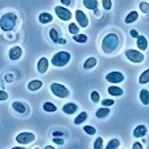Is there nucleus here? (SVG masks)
Returning <instances> with one entry per match:
<instances>
[{"instance_id": "nucleus-4", "label": "nucleus", "mask_w": 149, "mask_h": 149, "mask_svg": "<svg viewBox=\"0 0 149 149\" xmlns=\"http://www.w3.org/2000/svg\"><path fill=\"white\" fill-rule=\"evenodd\" d=\"M51 89V92L56 96V97H59V98H66L70 96V91L66 87H64L63 84L59 83H52L50 86Z\"/></svg>"}, {"instance_id": "nucleus-19", "label": "nucleus", "mask_w": 149, "mask_h": 149, "mask_svg": "<svg viewBox=\"0 0 149 149\" xmlns=\"http://www.w3.org/2000/svg\"><path fill=\"white\" fill-rule=\"evenodd\" d=\"M139 97H140V100H141V102H142L143 105H148L149 104V91L148 90L142 89V90L140 91Z\"/></svg>"}, {"instance_id": "nucleus-25", "label": "nucleus", "mask_w": 149, "mask_h": 149, "mask_svg": "<svg viewBox=\"0 0 149 149\" xmlns=\"http://www.w3.org/2000/svg\"><path fill=\"white\" fill-rule=\"evenodd\" d=\"M149 82V70H146L142 72V74L139 76V83L140 84H146Z\"/></svg>"}, {"instance_id": "nucleus-7", "label": "nucleus", "mask_w": 149, "mask_h": 149, "mask_svg": "<svg viewBox=\"0 0 149 149\" xmlns=\"http://www.w3.org/2000/svg\"><path fill=\"white\" fill-rule=\"evenodd\" d=\"M55 13L62 21H70L72 18V13L68 9H66L65 7H62V6H56L55 7Z\"/></svg>"}, {"instance_id": "nucleus-15", "label": "nucleus", "mask_w": 149, "mask_h": 149, "mask_svg": "<svg viewBox=\"0 0 149 149\" xmlns=\"http://www.w3.org/2000/svg\"><path fill=\"white\" fill-rule=\"evenodd\" d=\"M137 46L138 48L140 50H146L147 49V46H148V43H147V39L143 37V36H139L137 38Z\"/></svg>"}, {"instance_id": "nucleus-6", "label": "nucleus", "mask_w": 149, "mask_h": 149, "mask_svg": "<svg viewBox=\"0 0 149 149\" xmlns=\"http://www.w3.org/2000/svg\"><path fill=\"white\" fill-rule=\"evenodd\" d=\"M36 140V136L33 133H30V132H22L19 134H17L16 137V141L21 145H27V143H31Z\"/></svg>"}, {"instance_id": "nucleus-26", "label": "nucleus", "mask_w": 149, "mask_h": 149, "mask_svg": "<svg viewBox=\"0 0 149 149\" xmlns=\"http://www.w3.org/2000/svg\"><path fill=\"white\" fill-rule=\"evenodd\" d=\"M43 109L48 113H54L57 111V107L52 102H45L43 104Z\"/></svg>"}, {"instance_id": "nucleus-33", "label": "nucleus", "mask_w": 149, "mask_h": 149, "mask_svg": "<svg viewBox=\"0 0 149 149\" xmlns=\"http://www.w3.org/2000/svg\"><path fill=\"white\" fill-rule=\"evenodd\" d=\"M139 7H140L141 12H143V13H148L149 12V5H148V2H145V1H142V2H140Z\"/></svg>"}, {"instance_id": "nucleus-31", "label": "nucleus", "mask_w": 149, "mask_h": 149, "mask_svg": "<svg viewBox=\"0 0 149 149\" xmlns=\"http://www.w3.org/2000/svg\"><path fill=\"white\" fill-rule=\"evenodd\" d=\"M83 130H84L86 133L90 134V136H93V134L97 132V130H96L93 126H91V125H86V126L83 127Z\"/></svg>"}, {"instance_id": "nucleus-34", "label": "nucleus", "mask_w": 149, "mask_h": 149, "mask_svg": "<svg viewBox=\"0 0 149 149\" xmlns=\"http://www.w3.org/2000/svg\"><path fill=\"white\" fill-rule=\"evenodd\" d=\"M102 7L105 10H109L112 8V0H102Z\"/></svg>"}, {"instance_id": "nucleus-29", "label": "nucleus", "mask_w": 149, "mask_h": 149, "mask_svg": "<svg viewBox=\"0 0 149 149\" xmlns=\"http://www.w3.org/2000/svg\"><path fill=\"white\" fill-rule=\"evenodd\" d=\"M76 42H80V43H84V42H87L88 41V37L87 36H84V34H76L73 37Z\"/></svg>"}, {"instance_id": "nucleus-21", "label": "nucleus", "mask_w": 149, "mask_h": 149, "mask_svg": "<svg viewBox=\"0 0 149 149\" xmlns=\"http://www.w3.org/2000/svg\"><path fill=\"white\" fill-rule=\"evenodd\" d=\"M87 118H88V114L86 112H82V113H80L76 117H75V120H74V124L76 125H79V124H82L84 121H87Z\"/></svg>"}, {"instance_id": "nucleus-24", "label": "nucleus", "mask_w": 149, "mask_h": 149, "mask_svg": "<svg viewBox=\"0 0 149 149\" xmlns=\"http://www.w3.org/2000/svg\"><path fill=\"white\" fill-rule=\"evenodd\" d=\"M83 5L88 9H96L98 7V1L97 0H83Z\"/></svg>"}, {"instance_id": "nucleus-41", "label": "nucleus", "mask_w": 149, "mask_h": 149, "mask_svg": "<svg viewBox=\"0 0 149 149\" xmlns=\"http://www.w3.org/2000/svg\"><path fill=\"white\" fill-rule=\"evenodd\" d=\"M62 1L63 5H65V6H70L71 5V0H61Z\"/></svg>"}, {"instance_id": "nucleus-36", "label": "nucleus", "mask_w": 149, "mask_h": 149, "mask_svg": "<svg viewBox=\"0 0 149 149\" xmlns=\"http://www.w3.org/2000/svg\"><path fill=\"white\" fill-rule=\"evenodd\" d=\"M114 102H115V101H114L113 99H104L101 104H102V106H104V107H108V106L114 105Z\"/></svg>"}, {"instance_id": "nucleus-10", "label": "nucleus", "mask_w": 149, "mask_h": 149, "mask_svg": "<svg viewBox=\"0 0 149 149\" xmlns=\"http://www.w3.org/2000/svg\"><path fill=\"white\" fill-rule=\"evenodd\" d=\"M8 56L12 61H17L21 56H22V48L18 47V46H15V47H12L9 49V52H8Z\"/></svg>"}, {"instance_id": "nucleus-5", "label": "nucleus", "mask_w": 149, "mask_h": 149, "mask_svg": "<svg viewBox=\"0 0 149 149\" xmlns=\"http://www.w3.org/2000/svg\"><path fill=\"white\" fill-rule=\"evenodd\" d=\"M125 57L132 63H141L143 62V59H145V56L140 51L133 49L126 50L125 51Z\"/></svg>"}, {"instance_id": "nucleus-43", "label": "nucleus", "mask_w": 149, "mask_h": 149, "mask_svg": "<svg viewBox=\"0 0 149 149\" xmlns=\"http://www.w3.org/2000/svg\"><path fill=\"white\" fill-rule=\"evenodd\" d=\"M58 42H61V43H65V40L64 39H59V41Z\"/></svg>"}, {"instance_id": "nucleus-22", "label": "nucleus", "mask_w": 149, "mask_h": 149, "mask_svg": "<svg viewBox=\"0 0 149 149\" xmlns=\"http://www.w3.org/2000/svg\"><path fill=\"white\" fill-rule=\"evenodd\" d=\"M96 65H97V59H96L95 57H90V58H88L87 61L84 62V64H83V67H84L86 70H89V68L95 67Z\"/></svg>"}, {"instance_id": "nucleus-32", "label": "nucleus", "mask_w": 149, "mask_h": 149, "mask_svg": "<svg viewBox=\"0 0 149 149\" xmlns=\"http://www.w3.org/2000/svg\"><path fill=\"white\" fill-rule=\"evenodd\" d=\"M102 145H104V140L102 138L98 137L96 139L95 143H93V149H102Z\"/></svg>"}, {"instance_id": "nucleus-12", "label": "nucleus", "mask_w": 149, "mask_h": 149, "mask_svg": "<svg viewBox=\"0 0 149 149\" xmlns=\"http://www.w3.org/2000/svg\"><path fill=\"white\" fill-rule=\"evenodd\" d=\"M147 134V127L145 125H138L137 127L133 130V137L141 138L145 137Z\"/></svg>"}, {"instance_id": "nucleus-44", "label": "nucleus", "mask_w": 149, "mask_h": 149, "mask_svg": "<svg viewBox=\"0 0 149 149\" xmlns=\"http://www.w3.org/2000/svg\"><path fill=\"white\" fill-rule=\"evenodd\" d=\"M12 149H26V148H23V147H14Z\"/></svg>"}, {"instance_id": "nucleus-1", "label": "nucleus", "mask_w": 149, "mask_h": 149, "mask_svg": "<svg viewBox=\"0 0 149 149\" xmlns=\"http://www.w3.org/2000/svg\"><path fill=\"white\" fill-rule=\"evenodd\" d=\"M120 45V38L115 33H108L107 36L102 39V43H101V48L104 50V52L106 54H112L114 50Z\"/></svg>"}, {"instance_id": "nucleus-20", "label": "nucleus", "mask_w": 149, "mask_h": 149, "mask_svg": "<svg viewBox=\"0 0 149 149\" xmlns=\"http://www.w3.org/2000/svg\"><path fill=\"white\" fill-rule=\"evenodd\" d=\"M138 16H139L138 13L134 12V10H132V12L125 17V23H126V24H131V23L136 22V21L138 19Z\"/></svg>"}, {"instance_id": "nucleus-3", "label": "nucleus", "mask_w": 149, "mask_h": 149, "mask_svg": "<svg viewBox=\"0 0 149 149\" xmlns=\"http://www.w3.org/2000/svg\"><path fill=\"white\" fill-rule=\"evenodd\" d=\"M71 61V55L66 51H59L51 58V64L56 67H63Z\"/></svg>"}, {"instance_id": "nucleus-39", "label": "nucleus", "mask_w": 149, "mask_h": 149, "mask_svg": "<svg viewBox=\"0 0 149 149\" xmlns=\"http://www.w3.org/2000/svg\"><path fill=\"white\" fill-rule=\"evenodd\" d=\"M132 149H143V147H142V145L140 142H134Z\"/></svg>"}, {"instance_id": "nucleus-2", "label": "nucleus", "mask_w": 149, "mask_h": 149, "mask_svg": "<svg viewBox=\"0 0 149 149\" xmlns=\"http://www.w3.org/2000/svg\"><path fill=\"white\" fill-rule=\"evenodd\" d=\"M16 21H17V16L14 13H7L5 15L1 16L0 19V27L2 31L7 32V31H12L13 29L16 25Z\"/></svg>"}, {"instance_id": "nucleus-8", "label": "nucleus", "mask_w": 149, "mask_h": 149, "mask_svg": "<svg viewBox=\"0 0 149 149\" xmlns=\"http://www.w3.org/2000/svg\"><path fill=\"white\" fill-rule=\"evenodd\" d=\"M106 80L111 83H121L124 80V75L121 72H111L106 75Z\"/></svg>"}, {"instance_id": "nucleus-38", "label": "nucleus", "mask_w": 149, "mask_h": 149, "mask_svg": "<svg viewBox=\"0 0 149 149\" xmlns=\"http://www.w3.org/2000/svg\"><path fill=\"white\" fill-rule=\"evenodd\" d=\"M52 140H54V142L57 143V145H63V143H64V139H62V138H54Z\"/></svg>"}, {"instance_id": "nucleus-23", "label": "nucleus", "mask_w": 149, "mask_h": 149, "mask_svg": "<svg viewBox=\"0 0 149 149\" xmlns=\"http://www.w3.org/2000/svg\"><path fill=\"white\" fill-rule=\"evenodd\" d=\"M109 112H111V111H109L107 107H101V108H99V109L96 112V116H97L98 118H105L106 116H108Z\"/></svg>"}, {"instance_id": "nucleus-13", "label": "nucleus", "mask_w": 149, "mask_h": 149, "mask_svg": "<svg viewBox=\"0 0 149 149\" xmlns=\"http://www.w3.org/2000/svg\"><path fill=\"white\" fill-rule=\"evenodd\" d=\"M77 111V105L73 104V102H68L66 105L63 106V112L65 114H68V115H72Z\"/></svg>"}, {"instance_id": "nucleus-16", "label": "nucleus", "mask_w": 149, "mask_h": 149, "mask_svg": "<svg viewBox=\"0 0 149 149\" xmlns=\"http://www.w3.org/2000/svg\"><path fill=\"white\" fill-rule=\"evenodd\" d=\"M52 21V16L50 15L49 13H42L39 15V22L41 24H47Z\"/></svg>"}, {"instance_id": "nucleus-14", "label": "nucleus", "mask_w": 149, "mask_h": 149, "mask_svg": "<svg viewBox=\"0 0 149 149\" xmlns=\"http://www.w3.org/2000/svg\"><path fill=\"white\" fill-rule=\"evenodd\" d=\"M42 86H43V83H42L41 81H39V80H33V81H31V82L27 84V89H29L30 91H37L40 88H42Z\"/></svg>"}, {"instance_id": "nucleus-28", "label": "nucleus", "mask_w": 149, "mask_h": 149, "mask_svg": "<svg viewBox=\"0 0 149 149\" xmlns=\"http://www.w3.org/2000/svg\"><path fill=\"white\" fill-rule=\"evenodd\" d=\"M49 36H50V39L52 40V42H58V41H59V36H58L57 30L51 29L49 31Z\"/></svg>"}, {"instance_id": "nucleus-30", "label": "nucleus", "mask_w": 149, "mask_h": 149, "mask_svg": "<svg viewBox=\"0 0 149 149\" xmlns=\"http://www.w3.org/2000/svg\"><path fill=\"white\" fill-rule=\"evenodd\" d=\"M68 31H70V33H72L73 36H76V34H79V27H77V25L75 24V23H71V24L68 25Z\"/></svg>"}, {"instance_id": "nucleus-18", "label": "nucleus", "mask_w": 149, "mask_h": 149, "mask_svg": "<svg viewBox=\"0 0 149 149\" xmlns=\"http://www.w3.org/2000/svg\"><path fill=\"white\" fill-rule=\"evenodd\" d=\"M108 93L112 95V96H115V97H120V96H122L124 92H123V90H122L121 88L112 86V87L108 88Z\"/></svg>"}, {"instance_id": "nucleus-17", "label": "nucleus", "mask_w": 149, "mask_h": 149, "mask_svg": "<svg viewBox=\"0 0 149 149\" xmlns=\"http://www.w3.org/2000/svg\"><path fill=\"white\" fill-rule=\"evenodd\" d=\"M12 107L15 109V112L19 113V114H24V113L26 112L25 106L22 102H19V101H14L12 104Z\"/></svg>"}, {"instance_id": "nucleus-9", "label": "nucleus", "mask_w": 149, "mask_h": 149, "mask_svg": "<svg viewBox=\"0 0 149 149\" xmlns=\"http://www.w3.org/2000/svg\"><path fill=\"white\" fill-rule=\"evenodd\" d=\"M75 17H76V21H77V23L81 27H87L88 24H89V19H88L87 15L82 10H76L75 12Z\"/></svg>"}, {"instance_id": "nucleus-42", "label": "nucleus", "mask_w": 149, "mask_h": 149, "mask_svg": "<svg viewBox=\"0 0 149 149\" xmlns=\"http://www.w3.org/2000/svg\"><path fill=\"white\" fill-rule=\"evenodd\" d=\"M45 149H55V148H54L52 146H46V147H45Z\"/></svg>"}, {"instance_id": "nucleus-11", "label": "nucleus", "mask_w": 149, "mask_h": 149, "mask_svg": "<svg viewBox=\"0 0 149 149\" xmlns=\"http://www.w3.org/2000/svg\"><path fill=\"white\" fill-rule=\"evenodd\" d=\"M47 70H48V59L45 58V57H42L38 62V71H39V73L45 74L47 72Z\"/></svg>"}, {"instance_id": "nucleus-40", "label": "nucleus", "mask_w": 149, "mask_h": 149, "mask_svg": "<svg viewBox=\"0 0 149 149\" xmlns=\"http://www.w3.org/2000/svg\"><path fill=\"white\" fill-rule=\"evenodd\" d=\"M130 34H131V36H132L133 38H138V37H139V34H138V32L136 31V30H131V31H130Z\"/></svg>"}, {"instance_id": "nucleus-37", "label": "nucleus", "mask_w": 149, "mask_h": 149, "mask_svg": "<svg viewBox=\"0 0 149 149\" xmlns=\"http://www.w3.org/2000/svg\"><path fill=\"white\" fill-rule=\"evenodd\" d=\"M7 98H8V93H7L6 91H2V90H1V91H0V100L3 101V100H6Z\"/></svg>"}, {"instance_id": "nucleus-27", "label": "nucleus", "mask_w": 149, "mask_h": 149, "mask_svg": "<svg viewBox=\"0 0 149 149\" xmlns=\"http://www.w3.org/2000/svg\"><path fill=\"white\" fill-rule=\"evenodd\" d=\"M118 146H120V141H118L117 139H112V140L107 143V146H106L105 149H116V148H118Z\"/></svg>"}, {"instance_id": "nucleus-35", "label": "nucleus", "mask_w": 149, "mask_h": 149, "mask_svg": "<svg viewBox=\"0 0 149 149\" xmlns=\"http://www.w3.org/2000/svg\"><path fill=\"white\" fill-rule=\"evenodd\" d=\"M99 99H100V97H99V93L97 92V91H92L91 92V100L93 101V102H98L99 101Z\"/></svg>"}]
</instances>
